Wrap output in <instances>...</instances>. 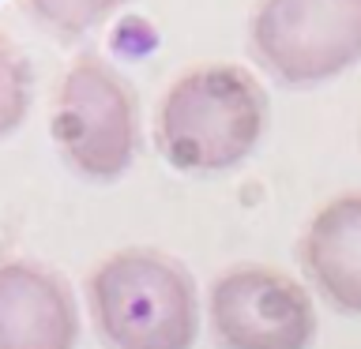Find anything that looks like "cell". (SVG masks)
I'll return each instance as SVG.
<instances>
[{
	"instance_id": "cell-1",
	"label": "cell",
	"mask_w": 361,
	"mask_h": 349,
	"mask_svg": "<svg viewBox=\"0 0 361 349\" xmlns=\"http://www.w3.org/2000/svg\"><path fill=\"white\" fill-rule=\"evenodd\" d=\"M264 94L241 68H196L180 75L158 113V146L185 173H222L256 146Z\"/></svg>"
},
{
	"instance_id": "cell-2",
	"label": "cell",
	"mask_w": 361,
	"mask_h": 349,
	"mask_svg": "<svg viewBox=\"0 0 361 349\" xmlns=\"http://www.w3.org/2000/svg\"><path fill=\"white\" fill-rule=\"evenodd\" d=\"M90 308L113 349H188L196 338V286L169 255L128 248L90 278Z\"/></svg>"
},
{
	"instance_id": "cell-3",
	"label": "cell",
	"mask_w": 361,
	"mask_h": 349,
	"mask_svg": "<svg viewBox=\"0 0 361 349\" xmlns=\"http://www.w3.org/2000/svg\"><path fill=\"white\" fill-rule=\"evenodd\" d=\"M252 49L290 87H316L361 61V0H264Z\"/></svg>"
},
{
	"instance_id": "cell-4",
	"label": "cell",
	"mask_w": 361,
	"mask_h": 349,
	"mask_svg": "<svg viewBox=\"0 0 361 349\" xmlns=\"http://www.w3.org/2000/svg\"><path fill=\"white\" fill-rule=\"evenodd\" d=\"M53 139L83 177L113 180L135 154V106L109 64L83 56L64 75L53 113Z\"/></svg>"
},
{
	"instance_id": "cell-5",
	"label": "cell",
	"mask_w": 361,
	"mask_h": 349,
	"mask_svg": "<svg viewBox=\"0 0 361 349\" xmlns=\"http://www.w3.org/2000/svg\"><path fill=\"white\" fill-rule=\"evenodd\" d=\"M211 326L226 349H309L316 312L293 278L245 267L211 289Z\"/></svg>"
},
{
	"instance_id": "cell-6",
	"label": "cell",
	"mask_w": 361,
	"mask_h": 349,
	"mask_svg": "<svg viewBox=\"0 0 361 349\" xmlns=\"http://www.w3.org/2000/svg\"><path fill=\"white\" fill-rule=\"evenodd\" d=\"M79 315L64 281L34 263H0V349H72Z\"/></svg>"
},
{
	"instance_id": "cell-7",
	"label": "cell",
	"mask_w": 361,
	"mask_h": 349,
	"mask_svg": "<svg viewBox=\"0 0 361 349\" xmlns=\"http://www.w3.org/2000/svg\"><path fill=\"white\" fill-rule=\"evenodd\" d=\"M301 255L312 286L338 312L361 315V191L338 196L316 214Z\"/></svg>"
},
{
	"instance_id": "cell-8",
	"label": "cell",
	"mask_w": 361,
	"mask_h": 349,
	"mask_svg": "<svg viewBox=\"0 0 361 349\" xmlns=\"http://www.w3.org/2000/svg\"><path fill=\"white\" fill-rule=\"evenodd\" d=\"M30 106V68L8 38H0V135L19 128Z\"/></svg>"
},
{
	"instance_id": "cell-9",
	"label": "cell",
	"mask_w": 361,
	"mask_h": 349,
	"mask_svg": "<svg viewBox=\"0 0 361 349\" xmlns=\"http://www.w3.org/2000/svg\"><path fill=\"white\" fill-rule=\"evenodd\" d=\"M121 4L124 0H27V8L34 15L61 34H83L90 27H98Z\"/></svg>"
}]
</instances>
